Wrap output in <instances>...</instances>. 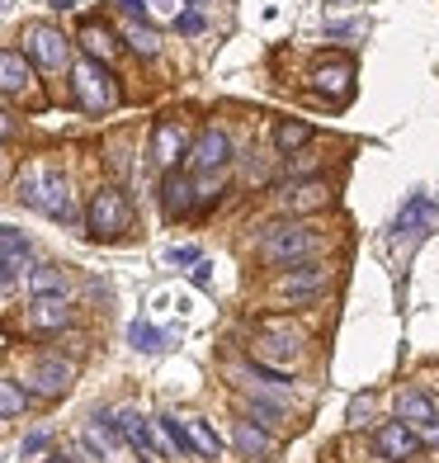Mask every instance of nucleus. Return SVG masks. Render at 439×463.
<instances>
[{
  "instance_id": "f3484780",
  "label": "nucleus",
  "mask_w": 439,
  "mask_h": 463,
  "mask_svg": "<svg viewBox=\"0 0 439 463\" xmlns=\"http://www.w3.org/2000/svg\"><path fill=\"white\" fill-rule=\"evenodd\" d=\"M237 449L246 454V458H269V449H275V439H269V430L265 426H256V420H237Z\"/></svg>"
},
{
  "instance_id": "7c9ffc66",
  "label": "nucleus",
  "mask_w": 439,
  "mask_h": 463,
  "mask_svg": "<svg viewBox=\"0 0 439 463\" xmlns=\"http://www.w3.org/2000/svg\"><path fill=\"white\" fill-rule=\"evenodd\" d=\"M43 449H48V430H33V435L24 439V458H38Z\"/></svg>"
},
{
  "instance_id": "2eb2a0df",
  "label": "nucleus",
  "mask_w": 439,
  "mask_h": 463,
  "mask_svg": "<svg viewBox=\"0 0 439 463\" xmlns=\"http://www.w3.org/2000/svg\"><path fill=\"white\" fill-rule=\"evenodd\" d=\"M29 322H33V331H67L71 326V307H67V298H33L29 303Z\"/></svg>"
},
{
  "instance_id": "6ab92c4d",
  "label": "nucleus",
  "mask_w": 439,
  "mask_h": 463,
  "mask_svg": "<svg viewBox=\"0 0 439 463\" xmlns=\"http://www.w3.org/2000/svg\"><path fill=\"white\" fill-rule=\"evenodd\" d=\"M326 203H331V189L322 180H307L288 194V213H317V208H326Z\"/></svg>"
},
{
  "instance_id": "393cba45",
  "label": "nucleus",
  "mask_w": 439,
  "mask_h": 463,
  "mask_svg": "<svg viewBox=\"0 0 439 463\" xmlns=\"http://www.w3.org/2000/svg\"><path fill=\"white\" fill-rule=\"evenodd\" d=\"M24 407H29V392L19 388L14 378H0V420H5V416H19Z\"/></svg>"
},
{
  "instance_id": "f8f14e48",
  "label": "nucleus",
  "mask_w": 439,
  "mask_h": 463,
  "mask_svg": "<svg viewBox=\"0 0 439 463\" xmlns=\"http://www.w3.org/2000/svg\"><path fill=\"white\" fill-rule=\"evenodd\" d=\"M29 86H33L29 57L19 48H5V52H0V95H24Z\"/></svg>"
},
{
  "instance_id": "473e14b6",
  "label": "nucleus",
  "mask_w": 439,
  "mask_h": 463,
  "mask_svg": "<svg viewBox=\"0 0 439 463\" xmlns=\"http://www.w3.org/2000/svg\"><path fill=\"white\" fill-rule=\"evenodd\" d=\"M175 29H180V33H199V29H203V14H194V10H190V14H180V24H175Z\"/></svg>"
},
{
  "instance_id": "a211bd4d",
  "label": "nucleus",
  "mask_w": 439,
  "mask_h": 463,
  "mask_svg": "<svg viewBox=\"0 0 439 463\" xmlns=\"http://www.w3.org/2000/svg\"><path fill=\"white\" fill-rule=\"evenodd\" d=\"M184 435H190V449H194V454H203V458H222V439H218V430L208 426V420L190 416V420H184Z\"/></svg>"
},
{
  "instance_id": "dca6fc26",
  "label": "nucleus",
  "mask_w": 439,
  "mask_h": 463,
  "mask_svg": "<svg viewBox=\"0 0 439 463\" xmlns=\"http://www.w3.org/2000/svg\"><path fill=\"white\" fill-rule=\"evenodd\" d=\"M246 411H250V420L256 426H265V430H279V426H288V407L284 402H275V397H265V392H250L246 397Z\"/></svg>"
},
{
  "instance_id": "423d86ee",
  "label": "nucleus",
  "mask_w": 439,
  "mask_h": 463,
  "mask_svg": "<svg viewBox=\"0 0 439 463\" xmlns=\"http://www.w3.org/2000/svg\"><path fill=\"white\" fill-rule=\"evenodd\" d=\"M373 445H378V463H406V458H416L425 449V439L416 435L406 420H383L378 430H373Z\"/></svg>"
},
{
  "instance_id": "f704fd0d",
  "label": "nucleus",
  "mask_w": 439,
  "mask_h": 463,
  "mask_svg": "<svg viewBox=\"0 0 439 463\" xmlns=\"http://www.w3.org/2000/svg\"><path fill=\"white\" fill-rule=\"evenodd\" d=\"M369 407H373L369 397H354V402H350V420H364V416H369Z\"/></svg>"
},
{
  "instance_id": "f03ea898",
  "label": "nucleus",
  "mask_w": 439,
  "mask_h": 463,
  "mask_svg": "<svg viewBox=\"0 0 439 463\" xmlns=\"http://www.w3.org/2000/svg\"><path fill=\"white\" fill-rule=\"evenodd\" d=\"M71 95H76V104L86 114H104V109L118 104V80H114V71L104 67V61L80 57L71 67Z\"/></svg>"
},
{
  "instance_id": "c9c22d12",
  "label": "nucleus",
  "mask_w": 439,
  "mask_h": 463,
  "mask_svg": "<svg viewBox=\"0 0 439 463\" xmlns=\"http://www.w3.org/2000/svg\"><path fill=\"white\" fill-rule=\"evenodd\" d=\"M213 279V265H203V260H194V284H208Z\"/></svg>"
},
{
  "instance_id": "6e6552de",
  "label": "nucleus",
  "mask_w": 439,
  "mask_h": 463,
  "mask_svg": "<svg viewBox=\"0 0 439 463\" xmlns=\"http://www.w3.org/2000/svg\"><path fill=\"white\" fill-rule=\"evenodd\" d=\"M184 156H190V171L213 175V171H222V165L232 161V142H227L222 128H203L190 146H184Z\"/></svg>"
},
{
  "instance_id": "4c0bfd02",
  "label": "nucleus",
  "mask_w": 439,
  "mask_h": 463,
  "mask_svg": "<svg viewBox=\"0 0 439 463\" xmlns=\"http://www.w3.org/2000/svg\"><path fill=\"white\" fill-rule=\"evenodd\" d=\"M48 463H71V458H48Z\"/></svg>"
},
{
  "instance_id": "2f4dec72",
  "label": "nucleus",
  "mask_w": 439,
  "mask_h": 463,
  "mask_svg": "<svg viewBox=\"0 0 439 463\" xmlns=\"http://www.w3.org/2000/svg\"><path fill=\"white\" fill-rule=\"evenodd\" d=\"M80 454H86L90 463H104V445H99L95 435H80Z\"/></svg>"
},
{
  "instance_id": "5701e85b",
  "label": "nucleus",
  "mask_w": 439,
  "mask_h": 463,
  "mask_svg": "<svg viewBox=\"0 0 439 463\" xmlns=\"http://www.w3.org/2000/svg\"><path fill=\"white\" fill-rule=\"evenodd\" d=\"M293 354H298V335H265L256 360L269 364V360H293Z\"/></svg>"
},
{
  "instance_id": "4be33fe9",
  "label": "nucleus",
  "mask_w": 439,
  "mask_h": 463,
  "mask_svg": "<svg viewBox=\"0 0 439 463\" xmlns=\"http://www.w3.org/2000/svg\"><path fill=\"white\" fill-rule=\"evenodd\" d=\"M307 142H312V128H307V123H279V128H275V146H279L284 156L303 152Z\"/></svg>"
},
{
  "instance_id": "58836bf2",
  "label": "nucleus",
  "mask_w": 439,
  "mask_h": 463,
  "mask_svg": "<svg viewBox=\"0 0 439 463\" xmlns=\"http://www.w3.org/2000/svg\"><path fill=\"white\" fill-rule=\"evenodd\" d=\"M0 171H5V161H0Z\"/></svg>"
},
{
  "instance_id": "0eeeda50",
  "label": "nucleus",
  "mask_w": 439,
  "mask_h": 463,
  "mask_svg": "<svg viewBox=\"0 0 439 463\" xmlns=\"http://www.w3.org/2000/svg\"><path fill=\"white\" fill-rule=\"evenodd\" d=\"M331 284V265L322 260H293L288 275L275 279V293L279 298H312V293H322Z\"/></svg>"
},
{
  "instance_id": "f257e3e1",
  "label": "nucleus",
  "mask_w": 439,
  "mask_h": 463,
  "mask_svg": "<svg viewBox=\"0 0 439 463\" xmlns=\"http://www.w3.org/2000/svg\"><path fill=\"white\" fill-rule=\"evenodd\" d=\"M19 203L38 208V213H48V218H61V222L76 218V208H71V184H67V175H61L57 165L29 171L24 180H19Z\"/></svg>"
},
{
  "instance_id": "c756f323",
  "label": "nucleus",
  "mask_w": 439,
  "mask_h": 463,
  "mask_svg": "<svg viewBox=\"0 0 439 463\" xmlns=\"http://www.w3.org/2000/svg\"><path fill=\"white\" fill-rule=\"evenodd\" d=\"M118 10L133 19V24H146V0H118Z\"/></svg>"
},
{
  "instance_id": "20e7f679",
  "label": "nucleus",
  "mask_w": 439,
  "mask_h": 463,
  "mask_svg": "<svg viewBox=\"0 0 439 463\" xmlns=\"http://www.w3.org/2000/svg\"><path fill=\"white\" fill-rule=\"evenodd\" d=\"M317 246H322V237H317L312 227L279 222V227H269V232H265L260 260H265V265H293V260H307Z\"/></svg>"
},
{
  "instance_id": "72a5a7b5",
  "label": "nucleus",
  "mask_w": 439,
  "mask_h": 463,
  "mask_svg": "<svg viewBox=\"0 0 439 463\" xmlns=\"http://www.w3.org/2000/svg\"><path fill=\"white\" fill-rule=\"evenodd\" d=\"M171 260H175V265H194L199 250H194V246H180V250H171Z\"/></svg>"
},
{
  "instance_id": "bb28decb",
  "label": "nucleus",
  "mask_w": 439,
  "mask_h": 463,
  "mask_svg": "<svg viewBox=\"0 0 439 463\" xmlns=\"http://www.w3.org/2000/svg\"><path fill=\"white\" fill-rule=\"evenodd\" d=\"M317 90H326V86H336L341 95H345V86H350V61H336V67H317Z\"/></svg>"
},
{
  "instance_id": "aec40b11",
  "label": "nucleus",
  "mask_w": 439,
  "mask_h": 463,
  "mask_svg": "<svg viewBox=\"0 0 439 463\" xmlns=\"http://www.w3.org/2000/svg\"><path fill=\"white\" fill-rule=\"evenodd\" d=\"M80 43H86V57L104 61V67H109V57L118 52V38L104 29V24H86V29H80Z\"/></svg>"
},
{
  "instance_id": "7ed1b4c3",
  "label": "nucleus",
  "mask_w": 439,
  "mask_h": 463,
  "mask_svg": "<svg viewBox=\"0 0 439 463\" xmlns=\"http://www.w3.org/2000/svg\"><path fill=\"white\" fill-rule=\"evenodd\" d=\"M86 227H90L95 241H118L123 232H133V203H128V194L114 189V184L95 189L90 208H86Z\"/></svg>"
},
{
  "instance_id": "39448f33",
  "label": "nucleus",
  "mask_w": 439,
  "mask_h": 463,
  "mask_svg": "<svg viewBox=\"0 0 439 463\" xmlns=\"http://www.w3.org/2000/svg\"><path fill=\"white\" fill-rule=\"evenodd\" d=\"M19 52H24L29 67H38V71H61L71 61V43L52 24H29L24 29V48Z\"/></svg>"
},
{
  "instance_id": "1a4fd4ad",
  "label": "nucleus",
  "mask_w": 439,
  "mask_h": 463,
  "mask_svg": "<svg viewBox=\"0 0 439 463\" xmlns=\"http://www.w3.org/2000/svg\"><path fill=\"white\" fill-rule=\"evenodd\" d=\"M397 420H406V426L421 435V439H434V445H439V411H434V402H430L421 388L397 392Z\"/></svg>"
},
{
  "instance_id": "b1692460",
  "label": "nucleus",
  "mask_w": 439,
  "mask_h": 463,
  "mask_svg": "<svg viewBox=\"0 0 439 463\" xmlns=\"http://www.w3.org/2000/svg\"><path fill=\"white\" fill-rule=\"evenodd\" d=\"M152 426L165 435V445H171L175 454H194V449H190V435H184V420H180V416H156Z\"/></svg>"
},
{
  "instance_id": "cd10ccee",
  "label": "nucleus",
  "mask_w": 439,
  "mask_h": 463,
  "mask_svg": "<svg viewBox=\"0 0 439 463\" xmlns=\"http://www.w3.org/2000/svg\"><path fill=\"white\" fill-rule=\"evenodd\" d=\"M128 335H133V345H137L142 354H156V350L165 345V335H161L156 326H146V322H133V331H128Z\"/></svg>"
},
{
  "instance_id": "a878e982",
  "label": "nucleus",
  "mask_w": 439,
  "mask_h": 463,
  "mask_svg": "<svg viewBox=\"0 0 439 463\" xmlns=\"http://www.w3.org/2000/svg\"><path fill=\"white\" fill-rule=\"evenodd\" d=\"M128 48H133V52H142V57H156L161 33H156V29H146V24H128Z\"/></svg>"
},
{
  "instance_id": "e433bc0d",
  "label": "nucleus",
  "mask_w": 439,
  "mask_h": 463,
  "mask_svg": "<svg viewBox=\"0 0 439 463\" xmlns=\"http://www.w3.org/2000/svg\"><path fill=\"white\" fill-rule=\"evenodd\" d=\"M10 133H14V118H10V114H5V109H0V142H5V137H10Z\"/></svg>"
},
{
  "instance_id": "412c9836",
  "label": "nucleus",
  "mask_w": 439,
  "mask_h": 463,
  "mask_svg": "<svg viewBox=\"0 0 439 463\" xmlns=\"http://www.w3.org/2000/svg\"><path fill=\"white\" fill-rule=\"evenodd\" d=\"M29 293H33V298H61V293H67V279H61L57 265H33Z\"/></svg>"
},
{
  "instance_id": "9b49d317",
  "label": "nucleus",
  "mask_w": 439,
  "mask_h": 463,
  "mask_svg": "<svg viewBox=\"0 0 439 463\" xmlns=\"http://www.w3.org/2000/svg\"><path fill=\"white\" fill-rule=\"evenodd\" d=\"M439 227V203L430 194H411L402 203V213H397V232H411V237H421V232H434Z\"/></svg>"
},
{
  "instance_id": "9d476101",
  "label": "nucleus",
  "mask_w": 439,
  "mask_h": 463,
  "mask_svg": "<svg viewBox=\"0 0 439 463\" xmlns=\"http://www.w3.org/2000/svg\"><path fill=\"white\" fill-rule=\"evenodd\" d=\"M71 378H76V369H71L67 360H57V354H48V360L33 364V378H29V383H33L38 397H61V392L71 388Z\"/></svg>"
},
{
  "instance_id": "4468645a",
  "label": "nucleus",
  "mask_w": 439,
  "mask_h": 463,
  "mask_svg": "<svg viewBox=\"0 0 439 463\" xmlns=\"http://www.w3.org/2000/svg\"><path fill=\"white\" fill-rule=\"evenodd\" d=\"M184 146H190V142H184L180 123H171V118L156 123V133H152V161H156V165H175V161L184 156Z\"/></svg>"
},
{
  "instance_id": "c85d7f7f",
  "label": "nucleus",
  "mask_w": 439,
  "mask_h": 463,
  "mask_svg": "<svg viewBox=\"0 0 439 463\" xmlns=\"http://www.w3.org/2000/svg\"><path fill=\"white\" fill-rule=\"evenodd\" d=\"M19 265H24V256H10V250H0V293H10L19 284Z\"/></svg>"
},
{
  "instance_id": "ddd939ff",
  "label": "nucleus",
  "mask_w": 439,
  "mask_h": 463,
  "mask_svg": "<svg viewBox=\"0 0 439 463\" xmlns=\"http://www.w3.org/2000/svg\"><path fill=\"white\" fill-rule=\"evenodd\" d=\"M194 203H199V199H194V180H190V175L171 171V175L161 180V208H165L171 218H184Z\"/></svg>"
}]
</instances>
